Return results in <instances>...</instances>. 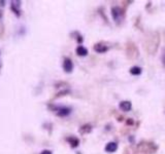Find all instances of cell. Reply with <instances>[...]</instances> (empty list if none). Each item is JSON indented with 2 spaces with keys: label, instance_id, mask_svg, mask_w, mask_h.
I'll use <instances>...</instances> for the list:
<instances>
[{
  "label": "cell",
  "instance_id": "cell-1",
  "mask_svg": "<svg viewBox=\"0 0 165 154\" xmlns=\"http://www.w3.org/2000/svg\"><path fill=\"white\" fill-rule=\"evenodd\" d=\"M111 16H113V19L115 21V23L117 25H121L122 22L124 21V18H125V12L124 10L119 6H113L111 8Z\"/></svg>",
  "mask_w": 165,
  "mask_h": 154
},
{
  "label": "cell",
  "instance_id": "cell-2",
  "mask_svg": "<svg viewBox=\"0 0 165 154\" xmlns=\"http://www.w3.org/2000/svg\"><path fill=\"white\" fill-rule=\"evenodd\" d=\"M54 111L56 112V114L60 117H66L68 116L71 113V108L66 107V106H61V107H53Z\"/></svg>",
  "mask_w": 165,
  "mask_h": 154
},
{
  "label": "cell",
  "instance_id": "cell-3",
  "mask_svg": "<svg viewBox=\"0 0 165 154\" xmlns=\"http://www.w3.org/2000/svg\"><path fill=\"white\" fill-rule=\"evenodd\" d=\"M140 147H144V148H139L142 152H148V153H155V151L157 150V146L153 143H140L138 145Z\"/></svg>",
  "mask_w": 165,
  "mask_h": 154
},
{
  "label": "cell",
  "instance_id": "cell-4",
  "mask_svg": "<svg viewBox=\"0 0 165 154\" xmlns=\"http://www.w3.org/2000/svg\"><path fill=\"white\" fill-rule=\"evenodd\" d=\"M63 70L65 71L66 73H71L73 70V63L70 59L65 58L63 62Z\"/></svg>",
  "mask_w": 165,
  "mask_h": 154
},
{
  "label": "cell",
  "instance_id": "cell-5",
  "mask_svg": "<svg viewBox=\"0 0 165 154\" xmlns=\"http://www.w3.org/2000/svg\"><path fill=\"white\" fill-rule=\"evenodd\" d=\"M119 108L124 112H128L132 109V103L130 101H122L119 104Z\"/></svg>",
  "mask_w": 165,
  "mask_h": 154
},
{
  "label": "cell",
  "instance_id": "cell-6",
  "mask_svg": "<svg viewBox=\"0 0 165 154\" xmlns=\"http://www.w3.org/2000/svg\"><path fill=\"white\" fill-rule=\"evenodd\" d=\"M94 50L98 54H104V52L109 50V46L103 44V43H97V44L94 45Z\"/></svg>",
  "mask_w": 165,
  "mask_h": 154
},
{
  "label": "cell",
  "instance_id": "cell-7",
  "mask_svg": "<svg viewBox=\"0 0 165 154\" xmlns=\"http://www.w3.org/2000/svg\"><path fill=\"white\" fill-rule=\"evenodd\" d=\"M118 150V144L116 142H109L106 144L105 146V151L107 153H113Z\"/></svg>",
  "mask_w": 165,
  "mask_h": 154
},
{
  "label": "cell",
  "instance_id": "cell-8",
  "mask_svg": "<svg viewBox=\"0 0 165 154\" xmlns=\"http://www.w3.org/2000/svg\"><path fill=\"white\" fill-rule=\"evenodd\" d=\"M66 140H67V142L70 144V146L72 148L78 147V145H80V140H78L76 137H69V138H67Z\"/></svg>",
  "mask_w": 165,
  "mask_h": 154
},
{
  "label": "cell",
  "instance_id": "cell-9",
  "mask_svg": "<svg viewBox=\"0 0 165 154\" xmlns=\"http://www.w3.org/2000/svg\"><path fill=\"white\" fill-rule=\"evenodd\" d=\"M76 55L80 57H85L88 55V49L86 48L85 46H82V45H78V47H76Z\"/></svg>",
  "mask_w": 165,
  "mask_h": 154
},
{
  "label": "cell",
  "instance_id": "cell-10",
  "mask_svg": "<svg viewBox=\"0 0 165 154\" xmlns=\"http://www.w3.org/2000/svg\"><path fill=\"white\" fill-rule=\"evenodd\" d=\"M91 131H92V125L91 124H85L82 127H80V133L82 135H86V134L91 133Z\"/></svg>",
  "mask_w": 165,
  "mask_h": 154
},
{
  "label": "cell",
  "instance_id": "cell-11",
  "mask_svg": "<svg viewBox=\"0 0 165 154\" xmlns=\"http://www.w3.org/2000/svg\"><path fill=\"white\" fill-rule=\"evenodd\" d=\"M142 72V69L140 67H138V66H133V67H131V69H130V73H131L132 75H134V76L140 75Z\"/></svg>",
  "mask_w": 165,
  "mask_h": 154
},
{
  "label": "cell",
  "instance_id": "cell-12",
  "mask_svg": "<svg viewBox=\"0 0 165 154\" xmlns=\"http://www.w3.org/2000/svg\"><path fill=\"white\" fill-rule=\"evenodd\" d=\"M40 154H52V151H50V150H43Z\"/></svg>",
  "mask_w": 165,
  "mask_h": 154
},
{
  "label": "cell",
  "instance_id": "cell-13",
  "mask_svg": "<svg viewBox=\"0 0 165 154\" xmlns=\"http://www.w3.org/2000/svg\"><path fill=\"white\" fill-rule=\"evenodd\" d=\"M162 61H163V64H164V65H165V54H164V55H163Z\"/></svg>",
  "mask_w": 165,
  "mask_h": 154
}]
</instances>
